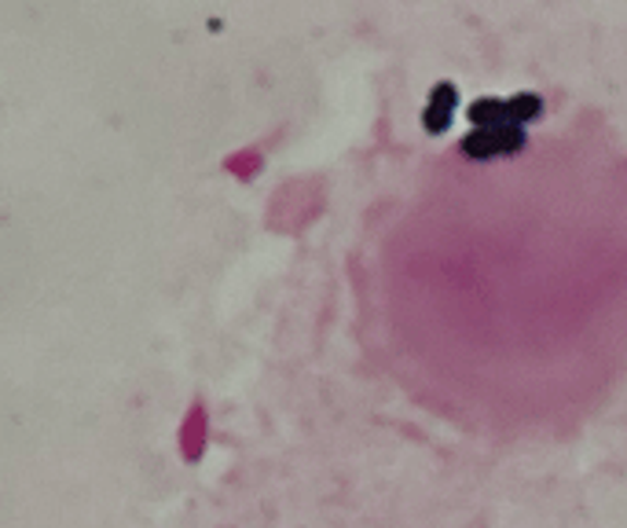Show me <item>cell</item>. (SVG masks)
Listing matches in <instances>:
<instances>
[{
  "label": "cell",
  "instance_id": "obj_1",
  "mask_svg": "<svg viewBox=\"0 0 627 528\" xmlns=\"http://www.w3.org/2000/svg\"><path fill=\"white\" fill-rule=\"evenodd\" d=\"M521 144H525V125L499 122V125H474L458 147L469 158H496V154H514Z\"/></svg>",
  "mask_w": 627,
  "mask_h": 528
},
{
  "label": "cell",
  "instance_id": "obj_2",
  "mask_svg": "<svg viewBox=\"0 0 627 528\" xmlns=\"http://www.w3.org/2000/svg\"><path fill=\"white\" fill-rule=\"evenodd\" d=\"M452 111H455V84L441 81V84L433 89L430 103H426V111H422L426 129H430V133H444L448 122H452Z\"/></svg>",
  "mask_w": 627,
  "mask_h": 528
}]
</instances>
